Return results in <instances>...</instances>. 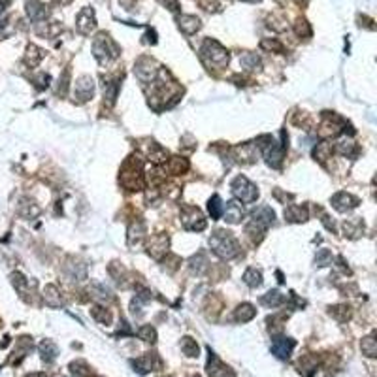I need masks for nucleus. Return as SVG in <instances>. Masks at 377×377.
<instances>
[{
  "instance_id": "1",
  "label": "nucleus",
  "mask_w": 377,
  "mask_h": 377,
  "mask_svg": "<svg viewBox=\"0 0 377 377\" xmlns=\"http://www.w3.org/2000/svg\"><path fill=\"white\" fill-rule=\"evenodd\" d=\"M210 247L219 258L222 260H228V258H234L240 251V246L236 238L226 232V230H217L214 236L210 238Z\"/></svg>"
},
{
  "instance_id": "2",
  "label": "nucleus",
  "mask_w": 377,
  "mask_h": 377,
  "mask_svg": "<svg viewBox=\"0 0 377 377\" xmlns=\"http://www.w3.org/2000/svg\"><path fill=\"white\" fill-rule=\"evenodd\" d=\"M121 183L130 190H140L144 187V180H142V160L138 156L128 158L123 166V174H121Z\"/></svg>"
},
{
  "instance_id": "3",
  "label": "nucleus",
  "mask_w": 377,
  "mask_h": 377,
  "mask_svg": "<svg viewBox=\"0 0 377 377\" xmlns=\"http://www.w3.org/2000/svg\"><path fill=\"white\" fill-rule=\"evenodd\" d=\"M232 192L234 196L238 198V202H244V204H251L258 198V190L254 187L251 181L247 180L246 176H238L236 180L232 181Z\"/></svg>"
},
{
  "instance_id": "4",
  "label": "nucleus",
  "mask_w": 377,
  "mask_h": 377,
  "mask_svg": "<svg viewBox=\"0 0 377 377\" xmlns=\"http://www.w3.org/2000/svg\"><path fill=\"white\" fill-rule=\"evenodd\" d=\"M200 53H202L204 58H208L210 64H214V66H224L228 62V51L215 40H206Z\"/></svg>"
},
{
  "instance_id": "5",
  "label": "nucleus",
  "mask_w": 377,
  "mask_h": 377,
  "mask_svg": "<svg viewBox=\"0 0 377 377\" xmlns=\"http://www.w3.org/2000/svg\"><path fill=\"white\" fill-rule=\"evenodd\" d=\"M92 53H94V57L98 58L100 64H106V62H110L112 58H115L119 55L115 44L108 38L106 34H100L98 38L94 40V44H92Z\"/></svg>"
},
{
  "instance_id": "6",
  "label": "nucleus",
  "mask_w": 377,
  "mask_h": 377,
  "mask_svg": "<svg viewBox=\"0 0 377 377\" xmlns=\"http://www.w3.org/2000/svg\"><path fill=\"white\" fill-rule=\"evenodd\" d=\"M134 72H136V76H138L140 82L151 83V82H155L156 74H158L160 70H158V64H156L151 57H142L138 62H136Z\"/></svg>"
},
{
  "instance_id": "7",
  "label": "nucleus",
  "mask_w": 377,
  "mask_h": 377,
  "mask_svg": "<svg viewBox=\"0 0 377 377\" xmlns=\"http://www.w3.org/2000/svg\"><path fill=\"white\" fill-rule=\"evenodd\" d=\"M181 221H183V226L187 230H192V232H200V230L206 228V219L202 212L198 208H183V215H181Z\"/></svg>"
},
{
  "instance_id": "8",
  "label": "nucleus",
  "mask_w": 377,
  "mask_h": 377,
  "mask_svg": "<svg viewBox=\"0 0 377 377\" xmlns=\"http://www.w3.org/2000/svg\"><path fill=\"white\" fill-rule=\"evenodd\" d=\"M256 155H258L256 144H244V146H240V148H236L232 151V158H234L236 162H242V164L254 162V160H256Z\"/></svg>"
},
{
  "instance_id": "9",
  "label": "nucleus",
  "mask_w": 377,
  "mask_h": 377,
  "mask_svg": "<svg viewBox=\"0 0 377 377\" xmlns=\"http://www.w3.org/2000/svg\"><path fill=\"white\" fill-rule=\"evenodd\" d=\"M92 92H94V82L89 76H85V78H82L80 82L76 83L74 96L78 98V102H87L92 96Z\"/></svg>"
},
{
  "instance_id": "10",
  "label": "nucleus",
  "mask_w": 377,
  "mask_h": 377,
  "mask_svg": "<svg viewBox=\"0 0 377 377\" xmlns=\"http://www.w3.org/2000/svg\"><path fill=\"white\" fill-rule=\"evenodd\" d=\"M208 374H210V377H236L234 372L230 368H226V366L215 356V352L212 351H210V358H208Z\"/></svg>"
},
{
  "instance_id": "11",
  "label": "nucleus",
  "mask_w": 377,
  "mask_h": 377,
  "mask_svg": "<svg viewBox=\"0 0 377 377\" xmlns=\"http://www.w3.org/2000/svg\"><path fill=\"white\" fill-rule=\"evenodd\" d=\"M292 349H294V340H290V338H274V342H272V352L278 358H288Z\"/></svg>"
},
{
  "instance_id": "12",
  "label": "nucleus",
  "mask_w": 377,
  "mask_h": 377,
  "mask_svg": "<svg viewBox=\"0 0 377 377\" xmlns=\"http://www.w3.org/2000/svg\"><path fill=\"white\" fill-rule=\"evenodd\" d=\"M332 206L336 208L338 212L345 214V212H351L352 208L358 206V198H354L349 192H338L336 196L332 198Z\"/></svg>"
},
{
  "instance_id": "13",
  "label": "nucleus",
  "mask_w": 377,
  "mask_h": 377,
  "mask_svg": "<svg viewBox=\"0 0 377 377\" xmlns=\"http://www.w3.org/2000/svg\"><path fill=\"white\" fill-rule=\"evenodd\" d=\"M148 249L155 258H162L164 254L168 253V236H164V234L153 236V238L149 240Z\"/></svg>"
},
{
  "instance_id": "14",
  "label": "nucleus",
  "mask_w": 377,
  "mask_h": 377,
  "mask_svg": "<svg viewBox=\"0 0 377 377\" xmlns=\"http://www.w3.org/2000/svg\"><path fill=\"white\" fill-rule=\"evenodd\" d=\"M221 217H224V221L230 222V224H236L244 217V208H242V204H240L238 200H232V202H228V204L224 206Z\"/></svg>"
},
{
  "instance_id": "15",
  "label": "nucleus",
  "mask_w": 377,
  "mask_h": 377,
  "mask_svg": "<svg viewBox=\"0 0 377 377\" xmlns=\"http://www.w3.org/2000/svg\"><path fill=\"white\" fill-rule=\"evenodd\" d=\"M94 25H96V21H94V12L90 8H85L78 16V30L82 34H89L92 28H94Z\"/></svg>"
},
{
  "instance_id": "16",
  "label": "nucleus",
  "mask_w": 377,
  "mask_h": 377,
  "mask_svg": "<svg viewBox=\"0 0 377 377\" xmlns=\"http://www.w3.org/2000/svg\"><path fill=\"white\" fill-rule=\"evenodd\" d=\"M132 364H134V368L138 370L140 374H148L153 368H160V360L156 358V354H151V352L140 356L138 360H134Z\"/></svg>"
},
{
  "instance_id": "17",
  "label": "nucleus",
  "mask_w": 377,
  "mask_h": 377,
  "mask_svg": "<svg viewBox=\"0 0 377 377\" xmlns=\"http://www.w3.org/2000/svg\"><path fill=\"white\" fill-rule=\"evenodd\" d=\"M334 149H336V153H340L342 156H354L356 155V144H354L351 138H347V136L338 140L336 144H334Z\"/></svg>"
},
{
  "instance_id": "18",
  "label": "nucleus",
  "mask_w": 377,
  "mask_h": 377,
  "mask_svg": "<svg viewBox=\"0 0 377 377\" xmlns=\"http://www.w3.org/2000/svg\"><path fill=\"white\" fill-rule=\"evenodd\" d=\"M251 219L262 222L264 226H270V224H274L276 214L272 212V208H268V206H260V208H256L253 214H251Z\"/></svg>"
},
{
  "instance_id": "19",
  "label": "nucleus",
  "mask_w": 377,
  "mask_h": 377,
  "mask_svg": "<svg viewBox=\"0 0 377 377\" xmlns=\"http://www.w3.org/2000/svg\"><path fill=\"white\" fill-rule=\"evenodd\" d=\"M178 23H180V28L185 34H194L200 28V19L194 16H180Z\"/></svg>"
},
{
  "instance_id": "20",
  "label": "nucleus",
  "mask_w": 377,
  "mask_h": 377,
  "mask_svg": "<svg viewBox=\"0 0 377 377\" xmlns=\"http://www.w3.org/2000/svg\"><path fill=\"white\" fill-rule=\"evenodd\" d=\"M146 236V224L142 221H134L128 228V244L130 246H138L140 242Z\"/></svg>"
},
{
  "instance_id": "21",
  "label": "nucleus",
  "mask_w": 377,
  "mask_h": 377,
  "mask_svg": "<svg viewBox=\"0 0 377 377\" xmlns=\"http://www.w3.org/2000/svg\"><path fill=\"white\" fill-rule=\"evenodd\" d=\"M285 219L290 222H304L308 219V210L302 206H288L285 210Z\"/></svg>"
},
{
  "instance_id": "22",
  "label": "nucleus",
  "mask_w": 377,
  "mask_h": 377,
  "mask_svg": "<svg viewBox=\"0 0 377 377\" xmlns=\"http://www.w3.org/2000/svg\"><path fill=\"white\" fill-rule=\"evenodd\" d=\"M44 300L50 308H60L62 306V298L58 294V290L55 285H48L46 290H44Z\"/></svg>"
},
{
  "instance_id": "23",
  "label": "nucleus",
  "mask_w": 377,
  "mask_h": 377,
  "mask_svg": "<svg viewBox=\"0 0 377 377\" xmlns=\"http://www.w3.org/2000/svg\"><path fill=\"white\" fill-rule=\"evenodd\" d=\"M283 302H285V296L281 294L279 290H276V288H274V290H268V292L260 298V304L266 306V308H270V310H272V308H278V306H281Z\"/></svg>"
},
{
  "instance_id": "24",
  "label": "nucleus",
  "mask_w": 377,
  "mask_h": 377,
  "mask_svg": "<svg viewBox=\"0 0 377 377\" xmlns=\"http://www.w3.org/2000/svg\"><path fill=\"white\" fill-rule=\"evenodd\" d=\"M40 354L46 362H53L58 354L57 345L53 344V342H50V340H44V342L40 344Z\"/></svg>"
},
{
  "instance_id": "25",
  "label": "nucleus",
  "mask_w": 377,
  "mask_h": 377,
  "mask_svg": "<svg viewBox=\"0 0 377 377\" xmlns=\"http://www.w3.org/2000/svg\"><path fill=\"white\" fill-rule=\"evenodd\" d=\"M240 64L244 66V70L253 72V70H258V68H260V57H258L256 53H244V55L240 57Z\"/></svg>"
},
{
  "instance_id": "26",
  "label": "nucleus",
  "mask_w": 377,
  "mask_h": 377,
  "mask_svg": "<svg viewBox=\"0 0 377 377\" xmlns=\"http://www.w3.org/2000/svg\"><path fill=\"white\" fill-rule=\"evenodd\" d=\"M26 14H28V17L32 21H40V19L46 17V8L42 6L38 0H28L26 2Z\"/></svg>"
},
{
  "instance_id": "27",
  "label": "nucleus",
  "mask_w": 377,
  "mask_h": 377,
  "mask_svg": "<svg viewBox=\"0 0 377 377\" xmlns=\"http://www.w3.org/2000/svg\"><path fill=\"white\" fill-rule=\"evenodd\" d=\"M244 283H246L247 287H260L262 285V274H260V270H256V268H249V270L244 274Z\"/></svg>"
},
{
  "instance_id": "28",
  "label": "nucleus",
  "mask_w": 377,
  "mask_h": 377,
  "mask_svg": "<svg viewBox=\"0 0 377 377\" xmlns=\"http://www.w3.org/2000/svg\"><path fill=\"white\" fill-rule=\"evenodd\" d=\"M256 315V310H254L251 304H242L238 310H236V320L238 322H247L251 320Z\"/></svg>"
},
{
  "instance_id": "29",
  "label": "nucleus",
  "mask_w": 377,
  "mask_h": 377,
  "mask_svg": "<svg viewBox=\"0 0 377 377\" xmlns=\"http://www.w3.org/2000/svg\"><path fill=\"white\" fill-rule=\"evenodd\" d=\"M222 210H224V204H222V200L217 194L215 196L210 198V204H208V212H210V215H212V219H219L222 215Z\"/></svg>"
},
{
  "instance_id": "30",
  "label": "nucleus",
  "mask_w": 377,
  "mask_h": 377,
  "mask_svg": "<svg viewBox=\"0 0 377 377\" xmlns=\"http://www.w3.org/2000/svg\"><path fill=\"white\" fill-rule=\"evenodd\" d=\"M117 92H119V82L108 80V82L104 83V100L108 98L110 104H114L115 98H117Z\"/></svg>"
},
{
  "instance_id": "31",
  "label": "nucleus",
  "mask_w": 377,
  "mask_h": 377,
  "mask_svg": "<svg viewBox=\"0 0 377 377\" xmlns=\"http://www.w3.org/2000/svg\"><path fill=\"white\" fill-rule=\"evenodd\" d=\"M168 170L172 174H176V176H180V174L188 170V162L185 158H181V156H174V158H170V162H168Z\"/></svg>"
},
{
  "instance_id": "32",
  "label": "nucleus",
  "mask_w": 377,
  "mask_h": 377,
  "mask_svg": "<svg viewBox=\"0 0 377 377\" xmlns=\"http://www.w3.org/2000/svg\"><path fill=\"white\" fill-rule=\"evenodd\" d=\"M190 270H192V274H196V276H200V274H204L208 270V260H206L204 253H198L196 256L190 258Z\"/></svg>"
},
{
  "instance_id": "33",
  "label": "nucleus",
  "mask_w": 377,
  "mask_h": 377,
  "mask_svg": "<svg viewBox=\"0 0 377 377\" xmlns=\"http://www.w3.org/2000/svg\"><path fill=\"white\" fill-rule=\"evenodd\" d=\"M344 230H345V236H349V238H358L362 234V221H345Z\"/></svg>"
},
{
  "instance_id": "34",
  "label": "nucleus",
  "mask_w": 377,
  "mask_h": 377,
  "mask_svg": "<svg viewBox=\"0 0 377 377\" xmlns=\"http://www.w3.org/2000/svg\"><path fill=\"white\" fill-rule=\"evenodd\" d=\"M362 351H364V354L372 356V358L377 354V342H376V336H374V334L362 340Z\"/></svg>"
},
{
  "instance_id": "35",
  "label": "nucleus",
  "mask_w": 377,
  "mask_h": 377,
  "mask_svg": "<svg viewBox=\"0 0 377 377\" xmlns=\"http://www.w3.org/2000/svg\"><path fill=\"white\" fill-rule=\"evenodd\" d=\"M90 294L94 296V298H98V300H110L112 298V290L108 287H104V285H100V283H92Z\"/></svg>"
},
{
  "instance_id": "36",
  "label": "nucleus",
  "mask_w": 377,
  "mask_h": 377,
  "mask_svg": "<svg viewBox=\"0 0 377 377\" xmlns=\"http://www.w3.org/2000/svg\"><path fill=\"white\" fill-rule=\"evenodd\" d=\"M42 58H44V51L38 50L36 46H30L28 51H26V62L30 66H36V64H40Z\"/></svg>"
},
{
  "instance_id": "37",
  "label": "nucleus",
  "mask_w": 377,
  "mask_h": 377,
  "mask_svg": "<svg viewBox=\"0 0 377 377\" xmlns=\"http://www.w3.org/2000/svg\"><path fill=\"white\" fill-rule=\"evenodd\" d=\"M181 349L187 356H198V344L190 338H183L181 342Z\"/></svg>"
},
{
  "instance_id": "38",
  "label": "nucleus",
  "mask_w": 377,
  "mask_h": 377,
  "mask_svg": "<svg viewBox=\"0 0 377 377\" xmlns=\"http://www.w3.org/2000/svg\"><path fill=\"white\" fill-rule=\"evenodd\" d=\"M138 338H140V340H144V342H149V344H153V342L156 340L155 328L151 326V324H146V326H142L138 330Z\"/></svg>"
},
{
  "instance_id": "39",
  "label": "nucleus",
  "mask_w": 377,
  "mask_h": 377,
  "mask_svg": "<svg viewBox=\"0 0 377 377\" xmlns=\"http://www.w3.org/2000/svg\"><path fill=\"white\" fill-rule=\"evenodd\" d=\"M90 313H92V317L98 320V322H102V324H110V320H112L110 312H106V310L100 308V306H94V308L90 310Z\"/></svg>"
},
{
  "instance_id": "40",
  "label": "nucleus",
  "mask_w": 377,
  "mask_h": 377,
  "mask_svg": "<svg viewBox=\"0 0 377 377\" xmlns=\"http://www.w3.org/2000/svg\"><path fill=\"white\" fill-rule=\"evenodd\" d=\"M330 155H332V146L326 144V142H322V144H319V146L315 148V156L319 158L320 162L326 160V158H330Z\"/></svg>"
},
{
  "instance_id": "41",
  "label": "nucleus",
  "mask_w": 377,
  "mask_h": 377,
  "mask_svg": "<svg viewBox=\"0 0 377 377\" xmlns=\"http://www.w3.org/2000/svg\"><path fill=\"white\" fill-rule=\"evenodd\" d=\"M315 262H317V266H326V264H332V253H330L328 249H320V251H317Z\"/></svg>"
},
{
  "instance_id": "42",
  "label": "nucleus",
  "mask_w": 377,
  "mask_h": 377,
  "mask_svg": "<svg viewBox=\"0 0 377 377\" xmlns=\"http://www.w3.org/2000/svg\"><path fill=\"white\" fill-rule=\"evenodd\" d=\"M330 313H332L338 320H347V319H349V315H351V312H349V308H347V306H334Z\"/></svg>"
},
{
  "instance_id": "43",
  "label": "nucleus",
  "mask_w": 377,
  "mask_h": 377,
  "mask_svg": "<svg viewBox=\"0 0 377 377\" xmlns=\"http://www.w3.org/2000/svg\"><path fill=\"white\" fill-rule=\"evenodd\" d=\"M72 374H76V376H85L87 374V364L83 360H76V362H72Z\"/></svg>"
},
{
  "instance_id": "44",
  "label": "nucleus",
  "mask_w": 377,
  "mask_h": 377,
  "mask_svg": "<svg viewBox=\"0 0 377 377\" xmlns=\"http://www.w3.org/2000/svg\"><path fill=\"white\" fill-rule=\"evenodd\" d=\"M296 32H298V36H302L304 34L306 38L312 36V30H310V26H308L306 21H298V23H296Z\"/></svg>"
},
{
  "instance_id": "45",
  "label": "nucleus",
  "mask_w": 377,
  "mask_h": 377,
  "mask_svg": "<svg viewBox=\"0 0 377 377\" xmlns=\"http://www.w3.org/2000/svg\"><path fill=\"white\" fill-rule=\"evenodd\" d=\"M26 377H48L46 374H42V372H34V374H28Z\"/></svg>"
},
{
  "instance_id": "46",
  "label": "nucleus",
  "mask_w": 377,
  "mask_h": 377,
  "mask_svg": "<svg viewBox=\"0 0 377 377\" xmlns=\"http://www.w3.org/2000/svg\"><path fill=\"white\" fill-rule=\"evenodd\" d=\"M246 2H254V0H246Z\"/></svg>"
},
{
  "instance_id": "47",
  "label": "nucleus",
  "mask_w": 377,
  "mask_h": 377,
  "mask_svg": "<svg viewBox=\"0 0 377 377\" xmlns=\"http://www.w3.org/2000/svg\"><path fill=\"white\" fill-rule=\"evenodd\" d=\"M196 377H198V376H196Z\"/></svg>"
}]
</instances>
